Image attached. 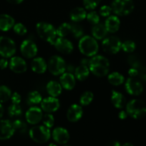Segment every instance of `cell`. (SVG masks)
Masks as SVG:
<instances>
[{"label":"cell","mask_w":146,"mask_h":146,"mask_svg":"<svg viewBox=\"0 0 146 146\" xmlns=\"http://www.w3.org/2000/svg\"><path fill=\"white\" fill-rule=\"evenodd\" d=\"M9 68L15 74H23L27 70L25 60L19 56H12L9 62Z\"/></svg>","instance_id":"16"},{"label":"cell","mask_w":146,"mask_h":146,"mask_svg":"<svg viewBox=\"0 0 146 146\" xmlns=\"http://www.w3.org/2000/svg\"><path fill=\"white\" fill-rule=\"evenodd\" d=\"M91 32L92 36L96 40H103L108 34L104 24H101V23L93 25Z\"/></svg>","instance_id":"25"},{"label":"cell","mask_w":146,"mask_h":146,"mask_svg":"<svg viewBox=\"0 0 146 146\" xmlns=\"http://www.w3.org/2000/svg\"><path fill=\"white\" fill-rule=\"evenodd\" d=\"M112 12H113V9H112L111 6L108 5L102 6L99 10L100 16H102V17H108L109 16L111 15Z\"/></svg>","instance_id":"41"},{"label":"cell","mask_w":146,"mask_h":146,"mask_svg":"<svg viewBox=\"0 0 146 146\" xmlns=\"http://www.w3.org/2000/svg\"><path fill=\"white\" fill-rule=\"evenodd\" d=\"M74 70H75V68H74V66L71 65V64H68V65H67V68H66V71H67V72L72 73V74L73 72H74Z\"/></svg>","instance_id":"47"},{"label":"cell","mask_w":146,"mask_h":146,"mask_svg":"<svg viewBox=\"0 0 146 146\" xmlns=\"http://www.w3.org/2000/svg\"><path fill=\"white\" fill-rule=\"evenodd\" d=\"M129 116L135 120L141 119L146 115V104L140 99H132L125 106Z\"/></svg>","instance_id":"4"},{"label":"cell","mask_w":146,"mask_h":146,"mask_svg":"<svg viewBox=\"0 0 146 146\" xmlns=\"http://www.w3.org/2000/svg\"><path fill=\"white\" fill-rule=\"evenodd\" d=\"M72 24L70 23H62L57 29V34L58 37L65 38L69 35L72 36Z\"/></svg>","instance_id":"29"},{"label":"cell","mask_w":146,"mask_h":146,"mask_svg":"<svg viewBox=\"0 0 146 146\" xmlns=\"http://www.w3.org/2000/svg\"><path fill=\"white\" fill-rule=\"evenodd\" d=\"M63 146H71V145H63Z\"/></svg>","instance_id":"54"},{"label":"cell","mask_w":146,"mask_h":146,"mask_svg":"<svg viewBox=\"0 0 146 146\" xmlns=\"http://www.w3.org/2000/svg\"><path fill=\"white\" fill-rule=\"evenodd\" d=\"M52 136L57 143L62 145L67 143L70 138L68 131L62 127H57L54 128L52 133Z\"/></svg>","instance_id":"18"},{"label":"cell","mask_w":146,"mask_h":146,"mask_svg":"<svg viewBox=\"0 0 146 146\" xmlns=\"http://www.w3.org/2000/svg\"><path fill=\"white\" fill-rule=\"evenodd\" d=\"M126 92L131 96H137L143 92V85L137 78L129 77L125 83Z\"/></svg>","instance_id":"10"},{"label":"cell","mask_w":146,"mask_h":146,"mask_svg":"<svg viewBox=\"0 0 146 146\" xmlns=\"http://www.w3.org/2000/svg\"><path fill=\"white\" fill-rule=\"evenodd\" d=\"M86 19L87 20L90 24H92V25H95L100 23V14L95 11H90L87 14V17Z\"/></svg>","instance_id":"36"},{"label":"cell","mask_w":146,"mask_h":146,"mask_svg":"<svg viewBox=\"0 0 146 146\" xmlns=\"http://www.w3.org/2000/svg\"><path fill=\"white\" fill-rule=\"evenodd\" d=\"M107 146H122V145L120 144V142H118V141H113L107 144Z\"/></svg>","instance_id":"48"},{"label":"cell","mask_w":146,"mask_h":146,"mask_svg":"<svg viewBox=\"0 0 146 146\" xmlns=\"http://www.w3.org/2000/svg\"><path fill=\"white\" fill-rule=\"evenodd\" d=\"M36 31L39 36L44 41L53 45L57 38V29L52 24L45 21H40L36 25Z\"/></svg>","instance_id":"3"},{"label":"cell","mask_w":146,"mask_h":146,"mask_svg":"<svg viewBox=\"0 0 146 146\" xmlns=\"http://www.w3.org/2000/svg\"><path fill=\"white\" fill-rule=\"evenodd\" d=\"M128 74L130 76V77H133V78H135L136 76L139 75V69L136 68H130L128 70Z\"/></svg>","instance_id":"43"},{"label":"cell","mask_w":146,"mask_h":146,"mask_svg":"<svg viewBox=\"0 0 146 146\" xmlns=\"http://www.w3.org/2000/svg\"><path fill=\"white\" fill-rule=\"evenodd\" d=\"M9 3L12 4H19L21 2H23L24 0H7Z\"/></svg>","instance_id":"49"},{"label":"cell","mask_w":146,"mask_h":146,"mask_svg":"<svg viewBox=\"0 0 146 146\" xmlns=\"http://www.w3.org/2000/svg\"><path fill=\"white\" fill-rule=\"evenodd\" d=\"M110 100H111V102L114 107H115L117 109H123L127 104H126V98L124 95L120 92L115 91V90H113L111 91Z\"/></svg>","instance_id":"22"},{"label":"cell","mask_w":146,"mask_h":146,"mask_svg":"<svg viewBox=\"0 0 146 146\" xmlns=\"http://www.w3.org/2000/svg\"><path fill=\"white\" fill-rule=\"evenodd\" d=\"M90 71L97 77H104L110 71V61L102 55H95L91 57L88 65Z\"/></svg>","instance_id":"1"},{"label":"cell","mask_w":146,"mask_h":146,"mask_svg":"<svg viewBox=\"0 0 146 146\" xmlns=\"http://www.w3.org/2000/svg\"><path fill=\"white\" fill-rule=\"evenodd\" d=\"M8 114L11 118L19 117L22 114V108L20 104H12L8 108Z\"/></svg>","instance_id":"33"},{"label":"cell","mask_w":146,"mask_h":146,"mask_svg":"<svg viewBox=\"0 0 146 146\" xmlns=\"http://www.w3.org/2000/svg\"><path fill=\"white\" fill-rule=\"evenodd\" d=\"M46 90L50 96L57 98L62 94V87L60 83L56 81H50L47 83V86H46Z\"/></svg>","instance_id":"26"},{"label":"cell","mask_w":146,"mask_h":146,"mask_svg":"<svg viewBox=\"0 0 146 146\" xmlns=\"http://www.w3.org/2000/svg\"><path fill=\"white\" fill-rule=\"evenodd\" d=\"M17 51L16 44L11 38L7 36L0 37V55L3 58H11Z\"/></svg>","instance_id":"9"},{"label":"cell","mask_w":146,"mask_h":146,"mask_svg":"<svg viewBox=\"0 0 146 146\" xmlns=\"http://www.w3.org/2000/svg\"><path fill=\"white\" fill-rule=\"evenodd\" d=\"M86 9L94 10L100 4L102 0H82Z\"/></svg>","instance_id":"40"},{"label":"cell","mask_w":146,"mask_h":146,"mask_svg":"<svg viewBox=\"0 0 146 146\" xmlns=\"http://www.w3.org/2000/svg\"><path fill=\"white\" fill-rule=\"evenodd\" d=\"M42 99V96L40 92H38L37 91H31L27 95V104L32 106L41 104Z\"/></svg>","instance_id":"30"},{"label":"cell","mask_w":146,"mask_h":146,"mask_svg":"<svg viewBox=\"0 0 146 146\" xmlns=\"http://www.w3.org/2000/svg\"><path fill=\"white\" fill-rule=\"evenodd\" d=\"M128 116V114L126 112V111H124V110H122L119 112L118 113V118H120V120H125L126 118Z\"/></svg>","instance_id":"45"},{"label":"cell","mask_w":146,"mask_h":146,"mask_svg":"<svg viewBox=\"0 0 146 146\" xmlns=\"http://www.w3.org/2000/svg\"><path fill=\"white\" fill-rule=\"evenodd\" d=\"M87 11L82 7H75L70 13V19L72 22L79 23L87 17Z\"/></svg>","instance_id":"24"},{"label":"cell","mask_w":146,"mask_h":146,"mask_svg":"<svg viewBox=\"0 0 146 146\" xmlns=\"http://www.w3.org/2000/svg\"><path fill=\"white\" fill-rule=\"evenodd\" d=\"M15 133L12 123L9 120L0 119V141L11 138Z\"/></svg>","instance_id":"15"},{"label":"cell","mask_w":146,"mask_h":146,"mask_svg":"<svg viewBox=\"0 0 146 146\" xmlns=\"http://www.w3.org/2000/svg\"><path fill=\"white\" fill-rule=\"evenodd\" d=\"M122 146H134L131 143H125L123 144Z\"/></svg>","instance_id":"52"},{"label":"cell","mask_w":146,"mask_h":146,"mask_svg":"<svg viewBox=\"0 0 146 146\" xmlns=\"http://www.w3.org/2000/svg\"><path fill=\"white\" fill-rule=\"evenodd\" d=\"M11 91L7 86H0V103L7 102L11 98Z\"/></svg>","instance_id":"32"},{"label":"cell","mask_w":146,"mask_h":146,"mask_svg":"<svg viewBox=\"0 0 146 146\" xmlns=\"http://www.w3.org/2000/svg\"><path fill=\"white\" fill-rule=\"evenodd\" d=\"M139 75H140V77L143 81H146V68H143L141 69V71H139Z\"/></svg>","instance_id":"46"},{"label":"cell","mask_w":146,"mask_h":146,"mask_svg":"<svg viewBox=\"0 0 146 146\" xmlns=\"http://www.w3.org/2000/svg\"><path fill=\"white\" fill-rule=\"evenodd\" d=\"M122 41L115 36H106L102 42V48L107 54H117L121 49Z\"/></svg>","instance_id":"8"},{"label":"cell","mask_w":146,"mask_h":146,"mask_svg":"<svg viewBox=\"0 0 146 146\" xmlns=\"http://www.w3.org/2000/svg\"><path fill=\"white\" fill-rule=\"evenodd\" d=\"M11 103L14 104H20L21 101V97L20 94L17 92H14L11 94Z\"/></svg>","instance_id":"42"},{"label":"cell","mask_w":146,"mask_h":146,"mask_svg":"<svg viewBox=\"0 0 146 146\" xmlns=\"http://www.w3.org/2000/svg\"><path fill=\"white\" fill-rule=\"evenodd\" d=\"M3 115H4V107H3L2 104L0 103V119L2 118Z\"/></svg>","instance_id":"51"},{"label":"cell","mask_w":146,"mask_h":146,"mask_svg":"<svg viewBox=\"0 0 146 146\" xmlns=\"http://www.w3.org/2000/svg\"><path fill=\"white\" fill-rule=\"evenodd\" d=\"M53 46L59 52L66 55L72 54L74 50V46L72 43L64 37H57Z\"/></svg>","instance_id":"13"},{"label":"cell","mask_w":146,"mask_h":146,"mask_svg":"<svg viewBox=\"0 0 146 146\" xmlns=\"http://www.w3.org/2000/svg\"><path fill=\"white\" fill-rule=\"evenodd\" d=\"M15 24V20L11 16L7 14H0V30L2 31H9Z\"/></svg>","instance_id":"23"},{"label":"cell","mask_w":146,"mask_h":146,"mask_svg":"<svg viewBox=\"0 0 146 146\" xmlns=\"http://www.w3.org/2000/svg\"><path fill=\"white\" fill-rule=\"evenodd\" d=\"M78 48L81 54L87 57H92L97 55L99 50L97 41L91 36H83L80 38L78 43Z\"/></svg>","instance_id":"2"},{"label":"cell","mask_w":146,"mask_h":146,"mask_svg":"<svg viewBox=\"0 0 146 146\" xmlns=\"http://www.w3.org/2000/svg\"><path fill=\"white\" fill-rule=\"evenodd\" d=\"M136 44L132 40H126L124 42H122L121 49L124 52L133 53L135 50Z\"/></svg>","instance_id":"35"},{"label":"cell","mask_w":146,"mask_h":146,"mask_svg":"<svg viewBox=\"0 0 146 146\" xmlns=\"http://www.w3.org/2000/svg\"><path fill=\"white\" fill-rule=\"evenodd\" d=\"M20 51L24 58H33L37 56L38 48L32 40L26 39L24 40L20 45Z\"/></svg>","instance_id":"11"},{"label":"cell","mask_w":146,"mask_h":146,"mask_svg":"<svg viewBox=\"0 0 146 146\" xmlns=\"http://www.w3.org/2000/svg\"><path fill=\"white\" fill-rule=\"evenodd\" d=\"M9 62L6 58H3L0 60V68L1 69H5L8 66Z\"/></svg>","instance_id":"44"},{"label":"cell","mask_w":146,"mask_h":146,"mask_svg":"<svg viewBox=\"0 0 146 146\" xmlns=\"http://www.w3.org/2000/svg\"><path fill=\"white\" fill-rule=\"evenodd\" d=\"M90 68H89V67L87 66L80 64L79 66L75 68L74 75L77 80H78L80 81H84L88 78L89 75H90Z\"/></svg>","instance_id":"27"},{"label":"cell","mask_w":146,"mask_h":146,"mask_svg":"<svg viewBox=\"0 0 146 146\" xmlns=\"http://www.w3.org/2000/svg\"><path fill=\"white\" fill-rule=\"evenodd\" d=\"M48 146H57V145H55V144H54V143H50Z\"/></svg>","instance_id":"53"},{"label":"cell","mask_w":146,"mask_h":146,"mask_svg":"<svg viewBox=\"0 0 146 146\" xmlns=\"http://www.w3.org/2000/svg\"><path fill=\"white\" fill-rule=\"evenodd\" d=\"M67 64L62 57L54 55L49 58L47 69L54 76H61L66 71Z\"/></svg>","instance_id":"7"},{"label":"cell","mask_w":146,"mask_h":146,"mask_svg":"<svg viewBox=\"0 0 146 146\" xmlns=\"http://www.w3.org/2000/svg\"><path fill=\"white\" fill-rule=\"evenodd\" d=\"M42 121L43 125L47 127V128H50V129L54 126V115L52 113H46L45 115H43Z\"/></svg>","instance_id":"37"},{"label":"cell","mask_w":146,"mask_h":146,"mask_svg":"<svg viewBox=\"0 0 146 146\" xmlns=\"http://www.w3.org/2000/svg\"><path fill=\"white\" fill-rule=\"evenodd\" d=\"M107 31L110 34H114L117 32L120 27V20L117 15H110L107 17L104 21Z\"/></svg>","instance_id":"21"},{"label":"cell","mask_w":146,"mask_h":146,"mask_svg":"<svg viewBox=\"0 0 146 146\" xmlns=\"http://www.w3.org/2000/svg\"><path fill=\"white\" fill-rule=\"evenodd\" d=\"M111 7L115 15L124 17L133 12L135 6L133 0H113Z\"/></svg>","instance_id":"6"},{"label":"cell","mask_w":146,"mask_h":146,"mask_svg":"<svg viewBox=\"0 0 146 146\" xmlns=\"http://www.w3.org/2000/svg\"><path fill=\"white\" fill-rule=\"evenodd\" d=\"M72 36L74 38H80L83 36L84 34V30L83 28L80 25L77 24V23H74L72 24Z\"/></svg>","instance_id":"38"},{"label":"cell","mask_w":146,"mask_h":146,"mask_svg":"<svg viewBox=\"0 0 146 146\" xmlns=\"http://www.w3.org/2000/svg\"><path fill=\"white\" fill-rule=\"evenodd\" d=\"M60 83L62 87L67 91H71L74 88L76 84V78L73 74L64 72L60 76Z\"/></svg>","instance_id":"19"},{"label":"cell","mask_w":146,"mask_h":146,"mask_svg":"<svg viewBox=\"0 0 146 146\" xmlns=\"http://www.w3.org/2000/svg\"><path fill=\"white\" fill-rule=\"evenodd\" d=\"M40 105L43 111L52 113L58 111L60 107V103L58 98L56 97L50 96L42 99Z\"/></svg>","instance_id":"14"},{"label":"cell","mask_w":146,"mask_h":146,"mask_svg":"<svg viewBox=\"0 0 146 146\" xmlns=\"http://www.w3.org/2000/svg\"><path fill=\"white\" fill-rule=\"evenodd\" d=\"M107 81L111 85L115 86H118L122 85L125 83V77L123 74L114 71V72L110 73L107 76Z\"/></svg>","instance_id":"28"},{"label":"cell","mask_w":146,"mask_h":146,"mask_svg":"<svg viewBox=\"0 0 146 146\" xmlns=\"http://www.w3.org/2000/svg\"><path fill=\"white\" fill-rule=\"evenodd\" d=\"M83 115V108L81 105L72 104L67 109V120L71 123H76L80 121Z\"/></svg>","instance_id":"17"},{"label":"cell","mask_w":146,"mask_h":146,"mask_svg":"<svg viewBox=\"0 0 146 146\" xmlns=\"http://www.w3.org/2000/svg\"><path fill=\"white\" fill-rule=\"evenodd\" d=\"M29 135L33 141L42 144L45 143L50 140L51 132L50 128H47L44 125H35L29 129Z\"/></svg>","instance_id":"5"},{"label":"cell","mask_w":146,"mask_h":146,"mask_svg":"<svg viewBox=\"0 0 146 146\" xmlns=\"http://www.w3.org/2000/svg\"><path fill=\"white\" fill-rule=\"evenodd\" d=\"M13 30L14 33L19 36H24L27 33V29L25 26L21 23H16L13 27Z\"/></svg>","instance_id":"39"},{"label":"cell","mask_w":146,"mask_h":146,"mask_svg":"<svg viewBox=\"0 0 146 146\" xmlns=\"http://www.w3.org/2000/svg\"><path fill=\"white\" fill-rule=\"evenodd\" d=\"M31 68L36 74H43L47 70V63L42 57H34L31 62Z\"/></svg>","instance_id":"20"},{"label":"cell","mask_w":146,"mask_h":146,"mask_svg":"<svg viewBox=\"0 0 146 146\" xmlns=\"http://www.w3.org/2000/svg\"><path fill=\"white\" fill-rule=\"evenodd\" d=\"M89 63H90V59H88V58H83V59H82L81 61L82 65L87 66H88Z\"/></svg>","instance_id":"50"},{"label":"cell","mask_w":146,"mask_h":146,"mask_svg":"<svg viewBox=\"0 0 146 146\" xmlns=\"http://www.w3.org/2000/svg\"><path fill=\"white\" fill-rule=\"evenodd\" d=\"M94 99V94L90 91H84L80 97V105L82 106H87L92 102Z\"/></svg>","instance_id":"31"},{"label":"cell","mask_w":146,"mask_h":146,"mask_svg":"<svg viewBox=\"0 0 146 146\" xmlns=\"http://www.w3.org/2000/svg\"><path fill=\"white\" fill-rule=\"evenodd\" d=\"M15 131L20 134H25L27 132V125L25 122L20 119H17L12 123Z\"/></svg>","instance_id":"34"},{"label":"cell","mask_w":146,"mask_h":146,"mask_svg":"<svg viewBox=\"0 0 146 146\" xmlns=\"http://www.w3.org/2000/svg\"><path fill=\"white\" fill-rule=\"evenodd\" d=\"M43 117V111L41 108L36 106L30 107L25 113L27 122L30 125H37L42 121Z\"/></svg>","instance_id":"12"}]
</instances>
